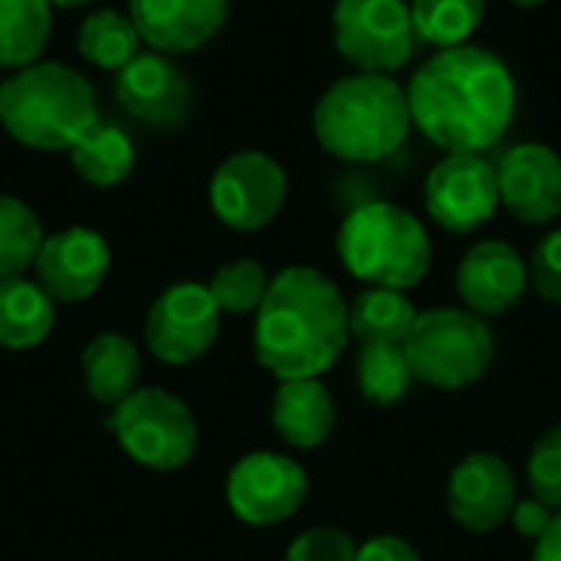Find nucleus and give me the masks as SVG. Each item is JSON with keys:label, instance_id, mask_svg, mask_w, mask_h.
Wrapping results in <instances>:
<instances>
[{"label": "nucleus", "instance_id": "f257e3e1", "mask_svg": "<svg viewBox=\"0 0 561 561\" xmlns=\"http://www.w3.org/2000/svg\"><path fill=\"white\" fill-rule=\"evenodd\" d=\"M414 128L447 154H483L513 125L519 89L510 66L473 43L437 49L408 85Z\"/></svg>", "mask_w": 561, "mask_h": 561}, {"label": "nucleus", "instance_id": "f03ea898", "mask_svg": "<svg viewBox=\"0 0 561 561\" xmlns=\"http://www.w3.org/2000/svg\"><path fill=\"white\" fill-rule=\"evenodd\" d=\"M348 302L316 266H286L256 309L253 352L279 381L322 378L345 352Z\"/></svg>", "mask_w": 561, "mask_h": 561}, {"label": "nucleus", "instance_id": "7ed1b4c3", "mask_svg": "<svg viewBox=\"0 0 561 561\" xmlns=\"http://www.w3.org/2000/svg\"><path fill=\"white\" fill-rule=\"evenodd\" d=\"M411 128L408 89L381 72L335 79L312 112V131L322 151L348 164L385 161L408 141Z\"/></svg>", "mask_w": 561, "mask_h": 561}, {"label": "nucleus", "instance_id": "20e7f679", "mask_svg": "<svg viewBox=\"0 0 561 561\" xmlns=\"http://www.w3.org/2000/svg\"><path fill=\"white\" fill-rule=\"evenodd\" d=\"M95 122V92L66 62H30L0 82V125L26 148L69 151Z\"/></svg>", "mask_w": 561, "mask_h": 561}, {"label": "nucleus", "instance_id": "39448f33", "mask_svg": "<svg viewBox=\"0 0 561 561\" xmlns=\"http://www.w3.org/2000/svg\"><path fill=\"white\" fill-rule=\"evenodd\" d=\"M342 266L381 289H414L434 263V243L427 227L404 207L388 201H368L355 207L339 227Z\"/></svg>", "mask_w": 561, "mask_h": 561}, {"label": "nucleus", "instance_id": "423d86ee", "mask_svg": "<svg viewBox=\"0 0 561 561\" xmlns=\"http://www.w3.org/2000/svg\"><path fill=\"white\" fill-rule=\"evenodd\" d=\"M404 352L414 381L440 391H460L490 371L496 358V339L486 319L473 316L470 309L440 306L417 316Z\"/></svg>", "mask_w": 561, "mask_h": 561}, {"label": "nucleus", "instance_id": "0eeeda50", "mask_svg": "<svg viewBox=\"0 0 561 561\" xmlns=\"http://www.w3.org/2000/svg\"><path fill=\"white\" fill-rule=\"evenodd\" d=\"M108 431L138 467L174 473L197 454V421L191 408L164 388H138L108 414Z\"/></svg>", "mask_w": 561, "mask_h": 561}, {"label": "nucleus", "instance_id": "6e6552de", "mask_svg": "<svg viewBox=\"0 0 561 561\" xmlns=\"http://www.w3.org/2000/svg\"><path fill=\"white\" fill-rule=\"evenodd\" d=\"M332 39L355 72L391 76L417 53V30L411 3L404 0H335Z\"/></svg>", "mask_w": 561, "mask_h": 561}, {"label": "nucleus", "instance_id": "1a4fd4ad", "mask_svg": "<svg viewBox=\"0 0 561 561\" xmlns=\"http://www.w3.org/2000/svg\"><path fill=\"white\" fill-rule=\"evenodd\" d=\"M289 181L266 151H237L210 178V207L230 230L253 233L270 227L286 207Z\"/></svg>", "mask_w": 561, "mask_h": 561}, {"label": "nucleus", "instance_id": "9d476101", "mask_svg": "<svg viewBox=\"0 0 561 561\" xmlns=\"http://www.w3.org/2000/svg\"><path fill=\"white\" fill-rule=\"evenodd\" d=\"M220 306L201 283L168 286L145 316L148 352L164 365H194L220 335Z\"/></svg>", "mask_w": 561, "mask_h": 561}, {"label": "nucleus", "instance_id": "9b49d317", "mask_svg": "<svg viewBox=\"0 0 561 561\" xmlns=\"http://www.w3.org/2000/svg\"><path fill=\"white\" fill-rule=\"evenodd\" d=\"M306 496L309 477L286 454H247L227 477V506L247 526H279L302 510Z\"/></svg>", "mask_w": 561, "mask_h": 561}, {"label": "nucleus", "instance_id": "f8f14e48", "mask_svg": "<svg viewBox=\"0 0 561 561\" xmlns=\"http://www.w3.org/2000/svg\"><path fill=\"white\" fill-rule=\"evenodd\" d=\"M424 204L434 224L450 233H473L500 210L496 164L483 154H447L424 181Z\"/></svg>", "mask_w": 561, "mask_h": 561}, {"label": "nucleus", "instance_id": "ddd939ff", "mask_svg": "<svg viewBox=\"0 0 561 561\" xmlns=\"http://www.w3.org/2000/svg\"><path fill=\"white\" fill-rule=\"evenodd\" d=\"M519 503L513 467L493 454L477 450L463 457L447 480V513L467 533H493L500 529Z\"/></svg>", "mask_w": 561, "mask_h": 561}, {"label": "nucleus", "instance_id": "4468645a", "mask_svg": "<svg viewBox=\"0 0 561 561\" xmlns=\"http://www.w3.org/2000/svg\"><path fill=\"white\" fill-rule=\"evenodd\" d=\"M112 250L99 230L66 227L43 240L33 270L53 302H82L99 293L108 276Z\"/></svg>", "mask_w": 561, "mask_h": 561}, {"label": "nucleus", "instance_id": "2eb2a0df", "mask_svg": "<svg viewBox=\"0 0 561 561\" xmlns=\"http://www.w3.org/2000/svg\"><path fill=\"white\" fill-rule=\"evenodd\" d=\"M118 105L141 125L181 128L191 118L194 92L184 72L164 53H138L115 76Z\"/></svg>", "mask_w": 561, "mask_h": 561}, {"label": "nucleus", "instance_id": "dca6fc26", "mask_svg": "<svg viewBox=\"0 0 561 561\" xmlns=\"http://www.w3.org/2000/svg\"><path fill=\"white\" fill-rule=\"evenodd\" d=\"M500 207L516 220L542 227L561 217V154L542 141L513 145L496 164Z\"/></svg>", "mask_w": 561, "mask_h": 561}, {"label": "nucleus", "instance_id": "f3484780", "mask_svg": "<svg viewBox=\"0 0 561 561\" xmlns=\"http://www.w3.org/2000/svg\"><path fill=\"white\" fill-rule=\"evenodd\" d=\"M457 293L463 309L480 319H500L513 312L529 293V263L516 247L503 240H483L470 247L457 266Z\"/></svg>", "mask_w": 561, "mask_h": 561}, {"label": "nucleus", "instance_id": "a211bd4d", "mask_svg": "<svg viewBox=\"0 0 561 561\" xmlns=\"http://www.w3.org/2000/svg\"><path fill=\"white\" fill-rule=\"evenodd\" d=\"M230 13V0H128V16L158 53H191L210 43Z\"/></svg>", "mask_w": 561, "mask_h": 561}, {"label": "nucleus", "instance_id": "6ab92c4d", "mask_svg": "<svg viewBox=\"0 0 561 561\" xmlns=\"http://www.w3.org/2000/svg\"><path fill=\"white\" fill-rule=\"evenodd\" d=\"M276 434L296 450L322 447L335 431V401L322 378L279 381L270 408Z\"/></svg>", "mask_w": 561, "mask_h": 561}, {"label": "nucleus", "instance_id": "aec40b11", "mask_svg": "<svg viewBox=\"0 0 561 561\" xmlns=\"http://www.w3.org/2000/svg\"><path fill=\"white\" fill-rule=\"evenodd\" d=\"M82 381L95 404L115 408L138 391L141 355L131 339L118 332H102L82 348Z\"/></svg>", "mask_w": 561, "mask_h": 561}, {"label": "nucleus", "instance_id": "412c9836", "mask_svg": "<svg viewBox=\"0 0 561 561\" xmlns=\"http://www.w3.org/2000/svg\"><path fill=\"white\" fill-rule=\"evenodd\" d=\"M56 325V302L39 283L23 276L0 279V348L30 352L49 339Z\"/></svg>", "mask_w": 561, "mask_h": 561}, {"label": "nucleus", "instance_id": "4be33fe9", "mask_svg": "<svg viewBox=\"0 0 561 561\" xmlns=\"http://www.w3.org/2000/svg\"><path fill=\"white\" fill-rule=\"evenodd\" d=\"M417 316L408 293L368 286L348 306V332L362 345H408Z\"/></svg>", "mask_w": 561, "mask_h": 561}, {"label": "nucleus", "instance_id": "5701e85b", "mask_svg": "<svg viewBox=\"0 0 561 561\" xmlns=\"http://www.w3.org/2000/svg\"><path fill=\"white\" fill-rule=\"evenodd\" d=\"M76 174L92 187H118L135 171V141L112 122H95L72 148Z\"/></svg>", "mask_w": 561, "mask_h": 561}, {"label": "nucleus", "instance_id": "b1692460", "mask_svg": "<svg viewBox=\"0 0 561 561\" xmlns=\"http://www.w3.org/2000/svg\"><path fill=\"white\" fill-rule=\"evenodd\" d=\"M49 33V0H0V69H23L36 62Z\"/></svg>", "mask_w": 561, "mask_h": 561}, {"label": "nucleus", "instance_id": "393cba45", "mask_svg": "<svg viewBox=\"0 0 561 561\" xmlns=\"http://www.w3.org/2000/svg\"><path fill=\"white\" fill-rule=\"evenodd\" d=\"M138 43H141V33L131 23V16H125L118 10H108V7L95 10L79 26V53L95 69L118 72L122 66H128L138 56Z\"/></svg>", "mask_w": 561, "mask_h": 561}, {"label": "nucleus", "instance_id": "a878e982", "mask_svg": "<svg viewBox=\"0 0 561 561\" xmlns=\"http://www.w3.org/2000/svg\"><path fill=\"white\" fill-rule=\"evenodd\" d=\"M421 43L437 49L463 46L486 16V0H411Z\"/></svg>", "mask_w": 561, "mask_h": 561}, {"label": "nucleus", "instance_id": "bb28decb", "mask_svg": "<svg viewBox=\"0 0 561 561\" xmlns=\"http://www.w3.org/2000/svg\"><path fill=\"white\" fill-rule=\"evenodd\" d=\"M414 385V371L404 345H362L358 352V391L368 404L391 408Z\"/></svg>", "mask_w": 561, "mask_h": 561}, {"label": "nucleus", "instance_id": "cd10ccee", "mask_svg": "<svg viewBox=\"0 0 561 561\" xmlns=\"http://www.w3.org/2000/svg\"><path fill=\"white\" fill-rule=\"evenodd\" d=\"M43 240L39 217L23 201L0 194V279L20 276L26 266H33Z\"/></svg>", "mask_w": 561, "mask_h": 561}, {"label": "nucleus", "instance_id": "c85d7f7f", "mask_svg": "<svg viewBox=\"0 0 561 561\" xmlns=\"http://www.w3.org/2000/svg\"><path fill=\"white\" fill-rule=\"evenodd\" d=\"M270 273L256 263V260H233L224 263L207 289L214 296V302L220 306V312L227 316H256V309L263 306L266 293H270Z\"/></svg>", "mask_w": 561, "mask_h": 561}, {"label": "nucleus", "instance_id": "c756f323", "mask_svg": "<svg viewBox=\"0 0 561 561\" xmlns=\"http://www.w3.org/2000/svg\"><path fill=\"white\" fill-rule=\"evenodd\" d=\"M526 477H529L533 496L542 500L546 506H552L556 513H561V424L549 427L533 444Z\"/></svg>", "mask_w": 561, "mask_h": 561}, {"label": "nucleus", "instance_id": "7c9ffc66", "mask_svg": "<svg viewBox=\"0 0 561 561\" xmlns=\"http://www.w3.org/2000/svg\"><path fill=\"white\" fill-rule=\"evenodd\" d=\"M358 542L335 526H316L296 536L286 549V561H355Z\"/></svg>", "mask_w": 561, "mask_h": 561}, {"label": "nucleus", "instance_id": "2f4dec72", "mask_svg": "<svg viewBox=\"0 0 561 561\" xmlns=\"http://www.w3.org/2000/svg\"><path fill=\"white\" fill-rule=\"evenodd\" d=\"M529 283L546 302L561 306V227L536 243L529 260Z\"/></svg>", "mask_w": 561, "mask_h": 561}, {"label": "nucleus", "instance_id": "473e14b6", "mask_svg": "<svg viewBox=\"0 0 561 561\" xmlns=\"http://www.w3.org/2000/svg\"><path fill=\"white\" fill-rule=\"evenodd\" d=\"M556 510L552 506H546L542 500H519L516 503V510H513V526H516V533L523 536V539H529V542H539L546 533H549V526L556 523Z\"/></svg>", "mask_w": 561, "mask_h": 561}, {"label": "nucleus", "instance_id": "72a5a7b5", "mask_svg": "<svg viewBox=\"0 0 561 561\" xmlns=\"http://www.w3.org/2000/svg\"><path fill=\"white\" fill-rule=\"evenodd\" d=\"M355 561H424L421 552L404 542L401 536H375L368 542L358 546V556Z\"/></svg>", "mask_w": 561, "mask_h": 561}, {"label": "nucleus", "instance_id": "f704fd0d", "mask_svg": "<svg viewBox=\"0 0 561 561\" xmlns=\"http://www.w3.org/2000/svg\"><path fill=\"white\" fill-rule=\"evenodd\" d=\"M533 561H561V513L556 516V523L549 526V533L536 542Z\"/></svg>", "mask_w": 561, "mask_h": 561}, {"label": "nucleus", "instance_id": "c9c22d12", "mask_svg": "<svg viewBox=\"0 0 561 561\" xmlns=\"http://www.w3.org/2000/svg\"><path fill=\"white\" fill-rule=\"evenodd\" d=\"M92 0H49V7H62V10H72V7H85Z\"/></svg>", "mask_w": 561, "mask_h": 561}, {"label": "nucleus", "instance_id": "e433bc0d", "mask_svg": "<svg viewBox=\"0 0 561 561\" xmlns=\"http://www.w3.org/2000/svg\"><path fill=\"white\" fill-rule=\"evenodd\" d=\"M510 3H516V7H523V10H536V7H542L546 0H510Z\"/></svg>", "mask_w": 561, "mask_h": 561}]
</instances>
